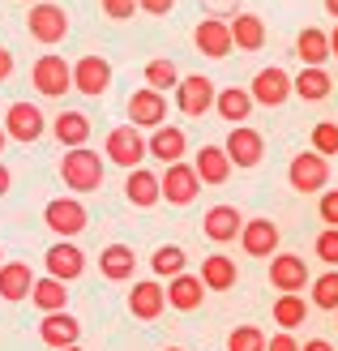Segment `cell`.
<instances>
[{
	"label": "cell",
	"mask_w": 338,
	"mask_h": 351,
	"mask_svg": "<svg viewBox=\"0 0 338 351\" xmlns=\"http://www.w3.org/2000/svg\"><path fill=\"white\" fill-rule=\"evenodd\" d=\"M103 176H108V159H103L99 150H90V146L69 150L60 159V180H64V189H73V197L103 189Z\"/></svg>",
	"instance_id": "obj_1"
},
{
	"label": "cell",
	"mask_w": 338,
	"mask_h": 351,
	"mask_svg": "<svg viewBox=\"0 0 338 351\" xmlns=\"http://www.w3.org/2000/svg\"><path fill=\"white\" fill-rule=\"evenodd\" d=\"M103 159L124 167V171H137L141 159H150V150H146V133L133 129V125H120L108 133V142H103Z\"/></svg>",
	"instance_id": "obj_2"
},
{
	"label": "cell",
	"mask_w": 338,
	"mask_h": 351,
	"mask_svg": "<svg viewBox=\"0 0 338 351\" xmlns=\"http://www.w3.org/2000/svg\"><path fill=\"white\" fill-rule=\"evenodd\" d=\"M30 82L43 99H60L64 90H73V64L64 56H56V51H43L30 69Z\"/></svg>",
	"instance_id": "obj_3"
},
{
	"label": "cell",
	"mask_w": 338,
	"mask_h": 351,
	"mask_svg": "<svg viewBox=\"0 0 338 351\" xmlns=\"http://www.w3.org/2000/svg\"><path fill=\"white\" fill-rule=\"evenodd\" d=\"M43 223L56 232V240H73V236H82L86 232V223H90V215H86V206H82V197H51L47 206H43Z\"/></svg>",
	"instance_id": "obj_4"
},
{
	"label": "cell",
	"mask_w": 338,
	"mask_h": 351,
	"mask_svg": "<svg viewBox=\"0 0 338 351\" xmlns=\"http://www.w3.org/2000/svg\"><path fill=\"white\" fill-rule=\"evenodd\" d=\"M26 34H30L34 43H43V47L64 43V34H69V13H64V5H51V0H43V5H30Z\"/></svg>",
	"instance_id": "obj_5"
},
{
	"label": "cell",
	"mask_w": 338,
	"mask_h": 351,
	"mask_svg": "<svg viewBox=\"0 0 338 351\" xmlns=\"http://www.w3.org/2000/svg\"><path fill=\"white\" fill-rule=\"evenodd\" d=\"M5 133H9V142H22V146H30V142H39V137L47 133V116L34 108V103H13V108L5 112Z\"/></svg>",
	"instance_id": "obj_6"
},
{
	"label": "cell",
	"mask_w": 338,
	"mask_h": 351,
	"mask_svg": "<svg viewBox=\"0 0 338 351\" xmlns=\"http://www.w3.org/2000/svg\"><path fill=\"white\" fill-rule=\"evenodd\" d=\"M287 184L295 193H326L330 184V159H322V154H295V159L287 163Z\"/></svg>",
	"instance_id": "obj_7"
},
{
	"label": "cell",
	"mask_w": 338,
	"mask_h": 351,
	"mask_svg": "<svg viewBox=\"0 0 338 351\" xmlns=\"http://www.w3.org/2000/svg\"><path fill=\"white\" fill-rule=\"evenodd\" d=\"M215 99H219V86L210 82L206 73L180 77V86H176V108H180L184 116H206V112H215Z\"/></svg>",
	"instance_id": "obj_8"
},
{
	"label": "cell",
	"mask_w": 338,
	"mask_h": 351,
	"mask_svg": "<svg viewBox=\"0 0 338 351\" xmlns=\"http://www.w3.org/2000/svg\"><path fill=\"white\" fill-rule=\"evenodd\" d=\"M129 125L133 129H163L167 125V95L150 90V86H141V90L129 95Z\"/></svg>",
	"instance_id": "obj_9"
},
{
	"label": "cell",
	"mask_w": 338,
	"mask_h": 351,
	"mask_svg": "<svg viewBox=\"0 0 338 351\" xmlns=\"http://www.w3.org/2000/svg\"><path fill=\"white\" fill-rule=\"evenodd\" d=\"M158 184H163V202L167 206H189V202H197V193H202V176L193 163H171L163 176H158Z\"/></svg>",
	"instance_id": "obj_10"
},
{
	"label": "cell",
	"mask_w": 338,
	"mask_h": 351,
	"mask_svg": "<svg viewBox=\"0 0 338 351\" xmlns=\"http://www.w3.org/2000/svg\"><path fill=\"white\" fill-rule=\"evenodd\" d=\"M73 90L86 99H103L112 90V60L108 56H82L73 64Z\"/></svg>",
	"instance_id": "obj_11"
},
{
	"label": "cell",
	"mask_w": 338,
	"mask_h": 351,
	"mask_svg": "<svg viewBox=\"0 0 338 351\" xmlns=\"http://www.w3.org/2000/svg\"><path fill=\"white\" fill-rule=\"evenodd\" d=\"M223 150H227V159H231V167H257L261 159H265V137L253 129V125H236L227 133V142H223Z\"/></svg>",
	"instance_id": "obj_12"
},
{
	"label": "cell",
	"mask_w": 338,
	"mask_h": 351,
	"mask_svg": "<svg viewBox=\"0 0 338 351\" xmlns=\"http://www.w3.org/2000/svg\"><path fill=\"white\" fill-rule=\"evenodd\" d=\"M270 283H274L278 295H300L304 287H313V274L304 266V257L278 253V257H270Z\"/></svg>",
	"instance_id": "obj_13"
},
{
	"label": "cell",
	"mask_w": 338,
	"mask_h": 351,
	"mask_svg": "<svg viewBox=\"0 0 338 351\" xmlns=\"http://www.w3.org/2000/svg\"><path fill=\"white\" fill-rule=\"evenodd\" d=\"M248 95H253V103H261V108H282V103L295 95L291 90V73L278 69V64L261 69V73L253 77V86H248Z\"/></svg>",
	"instance_id": "obj_14"
},
{
	"label": "cell",
	"mask_w": 338,
	"mask_h": 351,
	"mask_svg": "<svg viewBox=\"0 0 338 351\" xmlns=\"http://www.w3.org/2000/svg\"><path fill=\"white\" fill-rule=\"evenodd\" d=\"M43 266H47L51 278H60V283H73V278L86 274V253L77 249L73 240H56V244L43 253Z\"/></svg>",
	"instance_id": "obj_15"
},
{
	"label": "cell",
	"mask_w": 338,
	"mask_h": 351,
	"mask_svg": "<svg viewBox=\"0 0 338 351\" xmlns=\"http://www.w3.org/2000/svg\"><path fill=\"white\" fill-rule=\"evenodd\" d=\"M278 223L274 219H244V232H240V249L248 257H278Z\"/></svg>",
	"instance_id": "obj_16"
},
{
	"label": "cell",
	"mask_w": 338,
	"mask_h": 351,
	"mask_svg": "<svg viewBox=\"0 0 338 351\" xmlns=\"http://www.w3.org/2000/svg\"><path fill=\"white\" fill-rule=\"evenodd\" d=\"M202 232L215 240V244H231L240 232H244V215L236 206H227V202H219V206H210L206 210V219H202Z\"/></svg>",
	"instance_id": "obj_17"
},
{
	"label": "cell",
	"mask_w": 338,
	"mask_h": 351,
	"mask_svg": "<svg viewBox=\"0 0 338 351\" xmlns=\"http://www.w3.org/2000/svg\"><path fill=\"white\" fill-rule=\"evenodd\" d=\"M193 43H197V51L202 56H210V60H223L231 47V22H219V17H202L197 22V30H193Z\"/></svg>",
	"instance_id": "obj_18"
},
{
	"label": "cell",
	"mask_w": 338,
	"mask_h": 351,
	"mask_svg": "<svg viewBox=\"0 0 338 351\" xmlns=\"http://www.w3.org/2000/svg\"><path fill=\"white\" fill-rule=\"evenodd\" d=\"M39 339L51 347V351H64V347H77L82 339V322L73 317V313H47V317L39 322Z\"/></svg>",
	"instance_id": "obj_19"
},
{
	"label": "cell",
	"mask_w": 338,
	"mask_h": 351,
	"mask_svg": "<svg viewBox=\"0 0 338 351\" xmlns=\"http://www.w3.org/2000/svg\"><path fill=\"white\" fill-rule=\"evenodd\" d=\"M163 308H167V287H158L154 278H141V283H133V291H129V313H133L137 322L163 317Z\"/></svg>",
	"instance_id": "obj_20"
},
{
	"label": "cell",
	"mask_w": 338,
	"mask_h": 351,
	"mask_svg": "<svg viewBox=\"0 0 338 351\" xmlns=\"http://www.w3.org/2000/svg\"><path fill=\"white\" fill-rule=\"evenodd\" d=\"M146 150H150V159H158L163 167H171V163H184L189 137H184V129L163 125V129H154V133L146 137Z\"/></svg>",
	"instance_id": "obj_21"
},
{
	"label": "cell",
	"mask_w": 338,
	"mask_h": 351,
	"mask_svg": "<svg viewBox=\"0 0 338 351\" xmlns=\"http://www.w3.org/2000/svg\"><path fill=\"white\" fill-rule=\"evenodd\" d=\"M202 300H206V283H202V274H176L171 283H167V304L176 308V313H197L202 308Z\"/></svg>",
	"instance_id": "obj_22"
},
{
	"label": "cell",
	"mask_w": 338,
	"mask_h": 351,
	"mask_svg": "<svg viewBox=\"0 0 338 351\" xmlns=\"http://www.w3.org/2000/svg\"><path fill=\"white\" fill-rule=\"evenodd\" d=\"M34 283H39V278H34V270L26 261H5V266H0V300H9V304L30 300Z\"/></svg>",
	"instance_id": "obj_23"
},
{
	"label": "cell",
	"mask_w": 338,
	"mask_h": 351,
	"mask_svg": "<svg viewBox=\"0 0 338 351\" xmlns=\"http://www.w3.org/2000/svg\"><path fill=\"white\" fill-rule=\"evenodd\" d=\"M124 197H129V206H137V210H150V206L163 202V184H158L154 171L137 167V171L124 176Z\"/></svg>",
	"instance_id": "obj_24"
},
{
	"label": "cell",
	"mask_w": 338,
	"mask_h": 351,
	"mask_svg": "<svg viewBox=\"0 0 338 351\" xmlns=\"http://www.w3.org/2000/svg\"><path fill=\"white\" fill-rule=\"evenodd\" d=\"M99 274L108 278V283H129L137 274V253L129 244H108V249L99 253Z\"/></svg>",
	"instance_id": "obj_25"
},
{
	"label": "cell",
	"mask_w": 338,
	"mask_h": 351,
	"mask_svg": "<svg viewBox=\"0 0 338 351\" xmlns=\"http://www.w3.org/2000/svg\"><path fill=\"white\" fill-rule=\"evenodd\" d=\"M295 56H300L304 69H326V60H330V30L304 26L295 34Z\"/></svg>",
	"instance_id": "obj_26"
},
{
	"label": "cell",
	"mask_w": 338,
	"mask_h": 351,
	"mask_svg": "<svg viewBox=\"0 0 338 351\" xmlns=\"http://www.w3.org/2000/svg\"><path fill=\"white\" fill-rule=\"evenodd\" d=\"M51 133H56V142L64 150H82L86 142H90V116L86 112H60L56 120H51Z\"/></svg>",
	"instance_id": "obj_27"
},
{
	"label": "cell",
	"mask_w": 338,
	"mask_h": 351,
	"mask_svg": "<svg viewBox=\"0 0 338 351\" xmlns=\"http://www.w3.org/2000/svg\"><path fill=\"white\" fill-rule=\"evenodd\" d=\"M253 108H257V103H253V95H248L244 86H223L219 99H215V112H219L223 120H231V129L244 125V120L253 116Z\"/></svg>",
	"instance_id": "obj_28"
},
{
	"label": "cell",
	"mask_w": 338,
	"mask_h": 351,
	"mask_svg": "<svg viewBox=\"0 0 338 351\" xmlns=\"http://www.w3.org/2000/svg\"><path fill=\"white\" fill-rule=\"evenodd\" d=\"M193 167H197L202 184H227L231 180V159H227L223 146H202L193 154Z\"/></svg>",
	"instance_id": "obj_29"
},
{
	"label": "cell",
	"mask_w": 338,
	"mask_h": 351,
	"mask_svg": "<svg viewBox=\"0 0 338 351\" xmlns=\"http://www.w3.org/2000/svg\"><path fill=\"white\" fill-rule=\"evenodd\" d=\"M236 278H240L236 257H223V253L202 257V283H206V291H231V287H236Z\"/></svg>",
	"instance_id": "obj_30"
},
{
	"label": "cell",
	"mask_w": 338,
	"mask_h": 351,
	"mask_svg": "<svg viewBox=\"0 0 338 351\" xmlns=\"http://www.w3.org/2000/svg\"><path fill=\"white\" fill-rule=\"evenodd\" d=\"M231 43H236V51H261L265 47V22L257 13H236L231 17Z\"/></svg>",
	"instance_id": "obj_31"
},
{
	"label": "cell",
	"mask_w": 338,
	"mask_h": 351,
	"mask_svg": "<svg viewBox=\"0 0 338 351\" xmlns=\"http://www.w3.org/2000/svg\"><path fill=\"white\" fill-rule=\"evenodd\" d=\"M30 304L43 313H64L69 308V283H60V278H51V274H43L39 283H34V291H30Z\"/></svg>",
	"instance_id": "obj_32"
},
{
	"label": "cell",
	"mask_w": 338,
	"mask_h": 351,
	"mask_svg": "<svg viewBox=\"0 0 338 351\" xmlns=\"http://www.w3.org/2000/svg\"><path fill=\"white\" fill-rule=\"evenodd\" d=\"M291 90H295V99H304V103H322V99H330L334 82H330L326 69H300V73L291 77Z\"/></svg>",
	"instance_id": "obj_33"
},
{
	"label": "cell",
	"mask_w": 338,
	"mask_h": 351,
	"mask_svg": "<svg viewBox=\"0 0 338 351\" xmlns=\"http://www.w3.org/2000/svg\"><path fill=\"white\" fill-rule=\"evenodd\" d=\"M309 322V304L304 295H278L274 300V326H282L287 335H295V326Z\"/></svg>",
	"instance_id": "obj_34"
},
{
	"label": "cell",
	"mask_w": 338,
	"mask_h": 351,
	"mask_svg": "<svg viewBox=\"0 0 338 351\" xmlns=\"http://www.w3.org/2000/svg\"><path fill=\"white\" fill-rule=\"evenodd\" d=\"M184 266H189V257H184L180 244H158L154 257H150V270H154L158 278H167V283H171L176 274H184Z\"/></svg>",
	"instance_id": "obj_35"
},
{
	"label": "cell",
	"mask_w": 338,
	"mask_h": 351,
	"mask_svg": "<svg viewBox=\"0 0 338 351\" xmlns=\"http://www.w3.org/2000/svg\"><path fill=\"white\" fill-rule=\"evenodd\" d=\"M146 86H150V90H158V95L176 90V86H180V69H176V60H167V56L150 60L146 64Z\"/></svg>",
	"instance_id": "obj_36"
},
{
	"label": "cell",
	"mask_w": 338,
	"mask_h": 351,
	"mask_svg": "<svg viewBox=\"0 0 338 351\" xmlns=\"http://www.w3.org/2000/svg\"><path fill=\"white\" fill-rule=\"evenodd\" d=\"M313 308L338 313V270H326L322 278H313Z\"/></svg>",
	"instance_id": "obj_37"
},
{
	"label": "cell",
	"mask_w": 338,
	"mask_h": 351,
	"mask_svg": "<svg viewBox=\"0 0 338 351\" xmlns=\"http://www.w3.org/2000/svg\"><path fill=\"white\" fill-rule=\"evenodd\" d=\"M309 142H313V154H322V159L338 154V120H317Z\"/></svg>",
	"instance_id": "obj_38"
},
{
	"label": "cell",
	"mask_w": 338,
	"mask_h": 351,
	"mask_svg": "<svg viewBox=\"0 0 338 351\" xmlns=\"http://www.w3.org/2000/svg\"><path fill=\"white\" fill-rule=\"evenodd\" d=\"M265 330L261 326H236L227 335V351H265Z\"/></svg>",
	"instance_id": "obj_39"
},
{
	"label": "cell",
	"mask_w": 338,
	"mask_h": 351,
	"mask_svg": "<svg viewBox=\"0 0 338 351\" xmlns=\"http://www.w3.org/2000/svg\"><path fill=\"white\" fill-rule=\"evenodd\" d=\"M313 253L326 261L330 270H338V227H326L322 236H317V244H313Z\"/></svg>",
	"instance_id": "obj_40"
},
{
	"label": "cell",
	"mask_w": 338,
	"mask_h": 351,
	"mask_svg": "<svg viewBox=\"0 0 338 351\" xmlns=\"http://www.w3.org/2000/svg\"><path fill=\"white\" fill-rule=\"evenodd\" d=\"M99 9L112 17V22H129L137 13V0H99Z\"/></svg>",
	"instance_id": "obj_41"
},
{
	"label": "cell",
	"mask_w": 338,
	"mask_h": 351,
	"mask_svg": "<svg viewBox=\"0 0 338 351\" xmlns=\"http://www.w3.org/2000/svg\"><path fill=\"white\" fill-rule=\"evenodd\" d=\"M206 17H219V22H231V17L240 13V0H202Z\"/></svg>",
	"instance_id": "obj_42"
},
{
	"label": "cell",
	"mask_w": 338,
	"mask_h": 351,
	"mask_svg": "<svg viewBox=\"0 0 338 351\" xmlns=\"http://www.w3.org/2000/svg\"><path fill=\"white\" fill-rule=\"evenodd\" d=\"M317 215H322L326 227H338V189H326L322 202H317Z\"/></svg>",
	"instance_id": "obj_43"
},
{
	"label": "cell",
	"mask_w": 338,
	"mask_h": 351,
	"mask_svg": "<svg viewBox=\"0 0 338 351\" xmlns=\"http://www.w3.org/2000/svg\"><path fill=\"white\" fill-rule=\"evenodd\" d=\"M137 9L150 13V17H167V13L176 9V0H137Z\"/></svg>",
	"instance_id": "obj_44"
},
{
	"label": "cell",
	"mask_w": 338,
	"mask_h": 351,
	"mask_svg": "<svg viewBox=\"0 0 338 351\" xmlns=\"http://www.w3.org/2000/svg\"><path fill=\"white\" fill-rule=\"evenodd\" d=\"M265 351H300V343H295V335H287V330H278V335H270Z\"/></svg>",
	"instance_id": "obj_45"
},
{
	"label": "cell",
	"mask_w": 338,
	"mask_h": 351,
	"mask_svg": "<svg viewBox=\"0 0 338 351\" xmlns=\"http://www.w3.org/2000/svg\"><path fill=\"white\" fill-rule=\"evenodd\" d=\"M9 77H13V51L0 47V82H9Z\"/></svg>",
	"instance_id": "obj_46"
},
{
	"label": "cell",
	"mask_w": 338,
	"mask_h": 351,
	"mask_svg": "<svg viewBox=\"0 0 338 351\" xmlns=\"http://www.w3.org/2000/svg\"><path fill=\"white\" fill-rule=\"evenodd\" d=\"M300 351H334V343H330V339H309Z\"/></svg>",
	"instance_id": "obj_47"
},
{
	"label": "cell",
	"mask_w": 338,
	"mask_h": 351,
	"mask_svg": "<svg viewBox=\"0 0 338 351\" xmlns=\"http://www.w3.org/2000/svg\"><path fill=\"white\" fill-rule=\"evenodd\" d=\"M13 189V171L5 167V163H0V197H5V193Z\"/></svg>",
	"instance_id": "obj_48"
},
{
	"label": "cell",
	"mask_w": 338,
	"mask_h": 351,
	"mask_svg": "<svg viewBox=\"0 0 338 351\" xmlns=\"http://www.w3.org/2000/svg\"><path fill=\"white\" fill-rule=\"evenodd\" d=\"M330 56L338 60V22H334V30H330Z\"/></svg>",
	"instance_id": "obj_49"
},
{
	"label": "cell",
	"mask_w": 338,
	"mask_h": 351,
	"mask_svg": "<svg viewBox=\"0 0 338 351\" xmlns=\"http://www.w3.org/2000/svg\"><path fill=\"white\" fill-rule=\"evenodd\" d=\"M322 5H326V13H330L334 22H338V0H322Z\"/></svg>",
	"instance_id": "obj_50"
},
{
	"label": "cell",
	"mask_w": 338,
	"mask_h": 351,
	"mask_svg": "<svg viewBox=\"0 0 338 351\" xmlns=\"http://www.w3.org/2000/svg\"><path fill=\"white\" fill-rule=\"evenodd\" d=\"M5 146H9V133H5V125H0V154H5Z\"/></svg>",
	"instance_id": "obj_51"
},
{
	"label": "cell",
	"mask_w": 338,
	"mask_h": 351,
	"mask_svg": "<svg viewBox=\"0 0 338 351\" xmlns=\"http://www.w3.org/2000/svg\"><path fill=\"white\" fill-rule=\"evenodd\" d=\"M163 351H184V347H163Z\"/></svg>",
	"instance_id": "obj_52"
},
{
	"label": "cell",
	"mask_w": 338,
	"mask_h": 351,
	"mask_svg": "<svg viewBox=\"0 0 338 351\" xmlns=\"http://www.w3.org/2000/svg\"><path fill=\"white\" fill-rule=\"evenodd\" d=\"M0 266H5V249H0Z\"/></svg>",
	"instance_id": "obj_53"
},
{
	"label": "cell",
	"mask_w": 338,
	"mask_h": 351,
	"mask_svg": "<svg viewBox=\"0 0 338 351\" xmlns=\"http://www.w3.org/2000/svg\"><path fill=\"white\" fill-rule=\"evenodd\" d=\"M26 5H43V0H26Z\"/></svg>",
	"instance_id": "obj_54"
},
{
	"label": "cell",
	"mask_w": 338,
	"mask_h": 351,
	"mask_svg": "<svg viewBox=\"0 0 338 351\" xmlns=\"http://www.w3.org/2000/svg\"><path fill=\"white\" fill-rule=\"evenodd\" d=\"M64 351H82V347H64Z\"/></svg>",
	"instance_id": "obj_55"
}]
</instances>
